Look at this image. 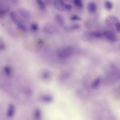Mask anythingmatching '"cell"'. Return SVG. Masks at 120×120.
<instances>
[{
    "label": "cell",
    "instance_id": "cell-1",
    "mask_svg": "<svg viewBox=\"0 0 120 120\" xmlns=\"http://www.w3.org/2000/svg\"><path fill=\"white\" fill-rule=\"evenodd\" d=\"M118 19L116 16L112 15H110L107 16L105 20V22L106 24L109 26H115L116 23L119 22Z\"/></svg>",
    "mask_w": 120,
    "mask_h": 120
},
{
    "label": "cell",
    "instance_id": "cell-2",
    "mask_svg": "<svg viewBox=\"0 0 120 120\" xmlns=\"http://www.w3.org/2000/svg\"><path fill=\"white\" fill-rule=\"evenodd\" d=\"M104 36L109 40L112 42H115L116 40V34L114 31L112 30H107L103 33Z\"/></svg>",
    "mask_w": 120,
    "mask_h": 120
},
{
    "label": "cell",
    "instance_id": "cell-3",
    "mask_svg": "<svg viewBox=\"0 0 120 120\" xmlns=\"http://www.w3.org/2000/svg\"><path fill=\"white\" fill-rule=\"evenodd\" d=\"M65 4L62 0H55L53 2L55 7L60 11H64L65 10Z\"/></svg>",
    "mask_w": 120,
    "mask_h": 120
},
{
    "label": "cell",
    "instance_id": "cell-4",
    "mask_svg": "<svg viewBox=\"0 0 120 120\" xmlns=\"http://www.w3.org/2000/svg\"><path fill=\"white\" fill-rule=\"evenodd\" d=\"M18 13L21 17L25 19H29L31 17L30 12L28 10L20 8L19 9Z\"/></svg>",
    "mask_w": 120,
    "mask_h": 120
},
{
    "label": "cell",
    "instance_id": "cell-5",
    "mask_svg": "<svg viewBox=\"0 0 120 120\" xmlns=\"http://www.w3.org/2000/svg\"><path fill=\"white\" fill-rule=\"evenodd\" d=\"M44 30L46 33L51 34L54 32L55 31V28L52 25L47 24L44 26Z\"/></svg>",
    "mask_w": 120,
    "mask_h": 120
},
{
    "label": "cell",
    "instance_id": "cell-6",
    "mask_svg": "<svg viewBox=\"0 0 120 120\" xmlns=\"http://www.w3.org/2000/svg\"><path fill=\"white\" fill-rule=\"evenodd\" d=\"M88 8L90 12L94 13L96 11L97 6L95 3L94 2H90L88 5Z\"/></svg>",
    "mask_w": 120,
    "mask_h": 120
},
{
    "label": "cell",
    "instance_id": "cell-7",
    "mask_svg": "<svg viewBox=\"0 0 120 120\" xmlns=\"http://www.w3.org/2000/svg\"><path fill=\"white\" fill-rule=\"evenodd\" d=\"M104 6L107 10L109 11L112 8L113 4L112 2L110 1L106 0L104 2Z\"/></svg>",
    "mask_w": 120,
    "mask_h": 120
},
{
    "label": "cell",
    "instance_id": "cell-8",
    "mask_svg": "<svg viewBox=\"0 0 120 120\" xmlns=\"http://www.w3.org/2000/svg\"><path fill=\"white\" fill-rule=\"evenodd\" d=\"M57 22L61 25H63L64 22V19L63 16L57 14L55 17Z\"/></svg>",
    "mask_w": 120,
    "mask_h": 120
},
{
    "label": "cell",
    "instance_id": "cell-9",
    "mask_svg": "<svg viewBox=\"0 0 120 120\" xmlns=\"http://www.w3.org/2000/svg\"><path fill=\"white\" fill-rule=\"evenodd\" d=\"M2 7H2V9H0V16H3L5 15L8 10L9 9L8 7L6 6H4V7L3 6H2Z\"/></svg>",
    "mask_w": 120,
    "mask_h": 120
},
{
    "label": "cell",
    "instance_id": "cell-10",
    "mask_svg": "<svg viewBox=\"0 0 120 120\" xmlns=\"http://www.w3.org/2000/svg\"><path fill=\"white\" fill-rule=\"evenodd\" d=\"M74 3L77 7L81 8L83 6V3L82 0H73Z\"/></svg>",
    "mask_w": 120,
    "mask_h": 120
},
{
    "label": "cell",
    "instance_id": "cell-11",
    "mask_svg": "<svg viewBox=\"0 0 120 120\" xmlns=\"http://www.w3.org/2000/svg\"><path fill=\"white\" fill-rule=\"evenodd\" d=\"M37 2L39 7L42 9H44L45 7V4L42 0H36Z\"/></svg>",
    "mask_w": 120,
    "mask_h": 120
},
{
    "label": "cell",
    "instance_id": "cell-12",
    "mask_svg": "<svg viewBox=\"0 0 120 120\" xmlns=\"http://www.w3.org/2000/svg\"><path fill=\"white\" fill-rule=\"evenodd\" d=\"M72 20H79L81 19V18L78 15H74L72 16L70 18Z\"/></svg>",
    "mask_w": 120,
    "mask_h": 120
},
{
    "label": "cell",
    "instance_id": "cell-13",
    "mask_svg": "<svg viewBox=\"0 0 120 120\" xmlns=\"http://www.w3.org/2000/svg\"><path fill=\"white\" fill-rule=\"evenodd\" d=\"M31 27L33 30L34 31H36L38 29V26L36 24L33 23L31 24Z\"/></svg>",
    "mask_w": 120,
    "mask_h": 120
},
{
    "label": "cell",
    "instance_id": "cell-14",
    "mask_svg": "<svg viewBox=\"0 0 120 120\" xmlns=\"http://www.w3.org/2000/svg\"><path fill=\"white\" fill-rule=\"evenodd\" d=\"M115 27L117 31L120 33V22H118L116 23Z\"/></svg>",
    "mask_w": 120,
    "mask_h": 120
},
{
    "label": "cell",
    "instance_id": "cell-15",
    "mask_svg": "<svg viewBox=\"0 0 120 120\" xmlns=\"http://www.w3.org/2000/svg\"><path fill=\"white\" fill-rule=\"evenodd\" d=\"M72 7L71 5L68 4H65V10L67 11H70Z\"/></svg>",
    "mask_w": 120,
    "mask_h": 120
}]
</instances>
